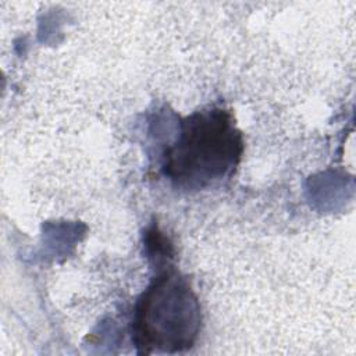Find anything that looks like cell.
<instances>
[{
    "instance_id": "6da1fadb",
    "label": "cell",
    "mask_w": 356,
    "mask_h": 356,
    "mask_svg": "<svg viewBox=\"0 0 356 356\" xmlns=\"http://www.w3.org/2000/svg\"><path fill=\"white\" fill-rule=\"evenodd\" d=\"M242 150V135L231 113L196 111L181 122L175 142L165 149L164 174L181 189H207L234 172Z\"/></svg>"
},
{
    "instance_id": "7a4b0ae2",
    "label": "cell",
    "mask_w": 356,
    "mask_h": 356,
    "mask_svg": "<svg viewBox=\"0 0 356 356\" xmlns=\"http://www.w3.org/2000/svg\"><path fill=\"white\" fill-rule=\"evenodd\" d=\"M200 328V306L175 273L154 278L136 303L134 339L143 353H175L191 348Z\"/></svg>"
}]
</instances>
